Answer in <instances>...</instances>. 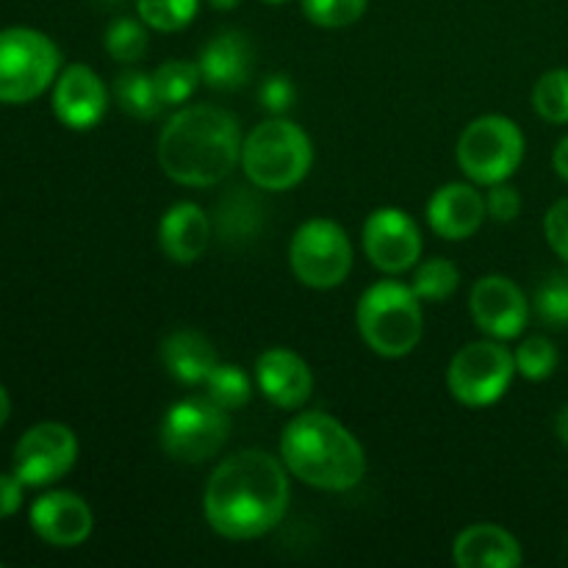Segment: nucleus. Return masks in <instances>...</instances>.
I'll return each instance as SVG.
<instances>
[{"label": "nucleus", "instance_id": "f257e3e1", "mask_svg": "<svg viewBox=\"0 0 568 568\" xmlns=\"http://www.w3.org/2000/svg\"><path fill=\"white\" fill-rule=\"evenodd\" d=\"M286 464L264 449H242L222 460L205 486V519L231 541H250L275 530L286 516Z\"/></svg>", "mask_w": 568, "mask_h": 568}, {"label": "nucleus", "instance_id": "f03ea898", "mask_svg": "<svg viewBox=\"0 0 568 568\" xmlns=\"http://www.w3.org/2000/svg\"><path fill=\"white\" fill-rule=\"evenodd\" d=\"M242 131L220 105H189L164 125L159 164L181 186H214L242 161Z\"/></svg>", "mask_w": 568, "mask_h": 568}, {"label": "nucleus", "instance_id": "7ed1b4c3", "mask_svg": "<svg viewBox=\"0 0 568 568\" xmlns=\"http://www.w3.org/2000/svg\"><path fill=\"white\" fill-rule=\"evenodd\" d=\"M281 458L297 480L322 491H349L366 471L358 438L322 410L288 422L281 438Z\"/></svg>", "mask_w": 568, "mask_h": 568}, {"label": "nucleus", "instance_id": "20e7f679", "mask_svg": "<svg viewBox=\"0 0 568 568\" xmlns=\"http://www.w3.org/2000/svg\"><path fill=\"white\" fill-rule=\"evenodd\" d=\"M314 148L292 120H266L247 133L242 144V166L250 183L264 192L292 189L308 175Z\"/></svg>", "mask_w": 568, "mask_h": 568}, {"label": "nucleus", "instance_id": "39448f33", "mask_svg": "<svg viewBox=\"0 0 568 568\" xmlns=\"http://www.w3.org/2000/svg\"><path fill=\"white\" fill-rule=\"evenodd\" d=\"M422 305L410 286L381 281L358 300V331L364 342L383 358H403L422 342Z\"/></svg>", "mask_w": 568, "mask_h": 568}, {"label": "nucleus", "instance_id": "423d86ee", "mask_svg": "<svg viewBox=\"0 0 568 568\" xmlns=\"http://www.w3.org/2000/svg\"><path fill=\"white\" fill-rule=\"evenodd\" d=\"M61 53L42 31H0V103H28L59 75Z\"/></svg>", "mask_w": 568, "mask_h": 568}, {"label": "nucleus", "instance_id": "0eeeda50", "mask_svg": "<svg viewBox=\"0 0 568 568\" xmlns=\"http://www.w3.org/2000/svg\"><path fill=\"white\" fill-rule=\"evenodd\" d=\"M525 159V133L514 120L499 114L477 116L458 139V164L483 186L503 183Z\"/></svg>", "mask_w": 568, "mask_h": 568}, {"label": "nucleus", "instance_id": "6e6552de", "mask_svg": "<svg viewBox=\"0 0 568 568\" xmlns=\"http://www.w3.org/2000/svg\"><path fill=\"white\" fill-rule=\"evenodd\" d=\"M231 436L227 410L209 397H189L172 405L161 425V447L183 464H203L225 447Z\"/></svg>", "mask_w": 568, "mask_h": 568}, {"label": "nucleus", "instance_id": "1a4fd4ad", "mask_svg": "<svg viewBox=\"0 0 568 568\" xmlns=\"http://www.w3.org/2000/svg\"><path fill=\"white\" fill-rule=\"evenodd\" d=\"M288 261L297 281L305 286L336 288L353 270V244L336 222L308 220L294 231Z\"/></svg>", "mask_w": 568, "mask_h": 568}, {"label": "nucleus", "instance_id": "9d476101", "mask_svg": "<svg viewBox=\"0 0 568 568\" xmlns=\"http://www.w3.org/2000/svg\"><path fill=\"white\" fill-rule=\"evenodd\" d=\"M516 375V358L497 342H471L458 349L447 369L449 392L469 408H486L503 399Z\"/></svg>", "mask_w": 568, "mask_h": 568}, {"label": "nucleus", "instance_id": "9b49d317", "mask_svg": "<svg viewBox=\"0 0 568 568\" xmlns=\"http://www.w3.org/2000/svg\"><path fill=\"white\" fill-rule=\"evenodd\" d=\"M78 438L59 422L31 427L14 447V475L26 486L39 488L61 480L75 466Z\"/></svg>", "mask_w": 568, "mask_h": 568}, {"label": "nucleus", "instance_id": "f8f14e48", "mask_svg": "<svg viewBox=\"0 0 568 568\" xmlns=\"http://www.w3.org/2000/svg\"><path fill=\"white\" fill-rule=\"evenodd\" d=\"M364 250L372 266L386 275H399L419 264V225L399 209H377L364 225Z\"/></svg>", "mask_w": 568, "mask_h": 568}, {"label": "nucleus", "instance_id": "ddd939ff", "mask_svg": "<svg viewBox=\"0 0 568 568\" xmlns=\"http://www.w3.org/2000/svg\"><path fill=\"white\" fill-rule=\"evenodd\" d=\"M471 316L494 338H516L527 325L530 305L525 292L505 275H486L471 288Z\"/></svg>", "mask_w": 568, "mask_h": 568}, {"label": "nucleus", "instance_id": "4468645a", "mask_svg": "<svg viewBox=\"0 0 568 568\" xmlns=\"http://www.w3.org/2000/svg\"><path fill=\"white\" fill-rule=\"evenodd\" d=\"M105 109H109V92L98 72L89 70L87 64H70L55 78L53 111L67 128L89 131L103 120Z\"/></svg>", "mask_w": 568, "mask_h": 568}, {"label": "nucleus", "instance_id": "2eb2a0df", "mask_svg": "<svg viewBox=\"0 0 568 568\" xmlns=\"http://www.w3.org/2000/svg\"><path fill=\"white\" fill-rule=\"evenodd\" d=\"M92 510L78 494L50 491L31 508V527L53 547H78L92 536Z\"/></svg>", "mask_w": 568, "mask_h": 568}, {"label": "nucleus", "instance_id": "dca6fc26", "mask_svg": "<svg viewBox=\"0 0 568 568\" xmlns=\"http://www.w3.org/2000/svg\"><path fill=\"white\" fill-rule=\"evenodd\" d=\"M255 377L272 405L297 410L308 403L314 392V375L297 353L286 347H272L255 361Z\"/></svg>", "mask_w": 568, "mask_h": 568}, {"label": "nucleus", "instance_id": "f3484780", "mask_svg": "<svg viewBox=\"0 0 568 568\" xmlns=\"http://www.w3.org/2000/svg\"><path fill=\"white\" fill-rule=\"evenodd\" d=\"M486 200L469 183H447L427 203V222L433 231L449 242H460L480 231L486 220Z\"/></svg>", "mask_w": 568, "mask_h": 568}, {"label": "nucleus", "instance_id": "a211bd4d", "mask_svg": "<svg viewBox=\"0 0 568 568\" xmlns=\"http://www.w3.org/2000/svg\"><path fill=\"white\" fill-rule=\"evenodd\" d=\"M253 44L242 31H222L211 39L200 55V75L211 89L233 92L253 75Z\"/></svg>", "mask_w": 568, "mask_h": 568}, {"label": "nucleus", "instance_id": "6ab92c4d", "mask_svg": "<svg viewBox=\"0 0 568 568\" xmlns=\"http://www.w3.org/2000/svg\"><path fill=\"white\" fill-rule=\"evenodd\" d=\"M211 220L194 203H175L159 225L161 250L175 264H194L203 258L211 242Z\"/></svg>", "mask_w": 568, "mask_h": 568}, {"label": "nucleus", "instance_id": "aec40b11", "mask_svg": "<svg viewBox=\"0 0 568 568\" xmlns=\"http://www.w3.org/2000/svg\"><path fill=\"white\" fill-rule=\"evenodd\" d=\"M453 558L460 568H516L521 547L505 527L471 525L455 538Z\"/></svg>", "mask_w": 568, "mask_h": 568}, {"label": "nucleus", "instance_id": "412c9836", "mask_svg": "<svg viewBox=\"0 0 568 568\" xmlns=\"http://www.w3.org/2000/svg\"><path fill=\"white\" fill-rule=\"evenodd\" d=\"M161 361L170 377H175L183 386H197L220 364L216 349L203 333L197 331H175L161 344Z\"/></svg>", "mask_w": 568, "mask_h": 568}, {"label": "nucleus", "instance_id": "4be33fe9", "mask_svg": "<svg viewBox=\"0 0 568 568\" xmlns=\"http://www.w3.org/2000/svg\"><path fill=\"white\" fill-rule=\"evenodd\" d=\"M266 209L255 194L247 189H231V194L216 203V216L211 225L216 227V236L231 247H242V244L253 242L258 231L264 227Z\"/></svg>", "mask_w": 568, "mask_h": 568}, {"label": "nucleus", "instance_id": "5701e85b", "mask_svg": "<svg viewBox=\"0 0 568 568\" xmlns=\"http://www.w3.org/2000/svg\"><path fill=\"white\" fill-rule=\"evenodd\" d=\"M114 98L125 114L136 116V120H155L161 109H166L161 100L159 89H155L153 75L139 70H125L116 75Z\"/></svg>", "mask_w": 568, "mask_h": 568}, {"label": "nucleus", "instance_id": "b1692460", "mask_svg": "<svg viewBox=\"0 0 568 568\" xmlns=\"http://www.w3.org/2000/svg\"><path fill=\"white\" fill-rule=\"evenodd\" d=\"M458 283H460V272L453 261L427 258L422 261L419 270H416L410 288H414L419 300H427V303H442V300L453 297Z\"/></svg>", "mask_w": 568, "mask_h": 568}, {"label": "nucleus", "instance_id": "393cba45", "mask_svg": "<svg viewBox=\"0 0 568 568\" xmlns=\"http://www.w3.org/2000/svg\"><path fill=\"white\" fill-rule=\"evenodd\" d=\"M153 81L164 105H181L197 92L203 75H200V64L194 61H166L153 72Z\"/></svg>", "mask_w": 568, "mask_h": 568}, {"label": "nucleus", "instance_id": "a878e982", "mask_svg": "<svg viewBox=\"0 0 568 568\" xmlns=\"http://www.w3.org/2000/svg\"><path fill=\"white\" fill-rule=\"evenodd\" d=\"M205 388H209L211 403H216L225 410L242 408V405H247L250 397H253L250 377L233 364H216L214 372L205 377Z\"/></svg>", "mask_w": 568, "mask_h": 568}, {"label": "nucleus", "instance_id": "bb28decb", "mask_svg": "<svg viewBox=\"0 0 568 568\" xmlns=\"http://www.w3.org/2000/svg\"><path fill=\"white\" fill-rule=\"evenodd\" d=\"M532 105L538 116H544L552 125L568 122V70L544 72L532 89Z\"/></svg>", "mask_w": 568, "mask_h": 568}, {"label": "nucleus", "instance_id": "cd10ccee", "mask_svg": "<svg viewBox=\"0 0 568 568\" xmlns=\"http://www.w3.org/2000/svg\"><path fill=\"white\" fill-rule=\"evenodd\" d=\"M200 0H136V11L144 26L155 31H181L197 14Z\"/></svg>", "mask_w": 568, "mask_h": 568}, {"label": "nucleus", "instance_id": "c85d7f7f", "mask_svg": "<svg viewBox=\"0 0 568 568\" xmlns=\"http://www.w3.org/2000/svg\"><path fill=\"white\" fill-rule=\"evenodd\" d=\"M105 50L111 59L122 61V64H133L148 53V31L142 22L131 20V17H120L105 31Z\"/></svg>", "mask_w": 568, "mask_h": 568}, {"label": "nucleus", "instance_id": "c756f323", "mask_svg": "<svg viewBox=\"0 0 568 568\" xmlns=\"http://www.w3.org/2000/svg\"><path fill=\"white\" fill-rule=\"evenodd\" d=\"M516 372L527 381H547L558 369V349L549 338L530 336L516 349Z\"/></svg>", "mask_w": 568, "mask_h": 568}, {"label": "nucleus", "instance_id": "7c9ffc66", "mask_svg": "<svg viewBox=\"0 0 568 568\" xmlns=\"http://www.w3.org/2000/svg\"><path fill=\"white\" fill-rule=\"evenodd\" d=\"M536 314L547 327L568 325V272H555L538 286Z\"/></svg>", "mask_w": 568, "mask_h": 568}, {"label": "nucleus", "instance_id": "2f4dec72", "mask_svg": "<svg viewBox=\"0 0 568 568\" xmlns=\"http://www.w3.org/2000/svg\"><path fill=\"white\" fill-rule=\"evenodd\" d=\"M369 0H303V11L322 28H347L364 17Z\"/></svg>", "mask_w": 568, "mask_h": 568}, {"label": "nucleus", "instance_id": "473e14b6", "mask_svg": "<svg viewBox=\"0 0 568 568\" xmlns=\"http://www.w3.org/2000/svg\"><path fill=\"white\" fill-rule=\"evenodd\" d=\"M258 98L266 111H272V114H283V111H288L294 105L297 92H294V83L288 75H270L264 83H261Z\"/></svg>", "mask_w": 568, "mask_h": 568}, {"label": "nucleus", "instance_id": "72a5a7b5", "mask_svg": "<svg viewBox=\"0 0 568 568\" xmlns=\"http://www.w3.org/2000/svg\"><path fill=\"white\" fill-rule=\"evenodd\" d=\"M544 233H547L549 247H552L555 253H558L568 264V197L558 200V203L547 211Z\"/></svg>", "mask_w": 568, "mask_h": 568}, {"label": "nucleus", "instance_id": "f704fd0d", "mask_svg": "<svg viewBox=\"0 0 568 568\" xmlns=\"http://www.w3.org/2000/svg\"><path fill=\"white\" fill-rule=\"evenodd\" d=\"M488 214L494 216L497 222H514L521 211V197L514 186L508 183H494L491 192H488Z\"/></svg>", "mask_w": 568, "mask_h": 568}, {"label": "nucleus", "instance_id": "c9c22d12", "mask_svg": "<svg viewBox=\"0 0 568 568\" xmlns=\"http://www.w3.org/2000/svg\"><path fill=\"white\" fill-rule=\"evenodd\" d=\"M22 488L26 483L11 471V475H0V519H9L20 510L22 505Z\"/></svg>", "mask_w": 568, "mask_h": 568}, {"label": "nucleus", "instance_id": "e433bc0d", "mask_svg": "<svg viewBox=\"0 0 568 568\" xmlns=\"http://www.w3.org/2000/svg\"><path fill=\"white\" fill-rule=\"evenodd\" d=\"M552 164H555V172H558V175L568 183V136L558 144V148H555Z\"/></svg>", "mask_w": 568, "mask_h": 568}, {"label": "nucleus", "instance_id": "4c0bfd02", "mask_svg": "<svg viewBox=\"0 0 568 568\" xmlns=\"http://www.w3.org/2000/svg\"><path fill=\"white\" fill-rule=\"evenodd\" d=\"M555 430H558L560 442H564L566 447H568V405H564V408H560L558 422H555Z\"/></svg>", "mask_w": 568, "mask_h": 568}, {"label": "nucleus", "instance_id": "58836bf2", "mask_svg": "<svg viewBox=\"0 0 568 568\" xmlns=\"http://www.w3.org/2000/svg\"><path fill=\"white\" fill-rule=\"evenodd\" d=\"M9 414H11V399H9V394H6V388L0 386V427L6 425Z\"/></svg>", "mask_w": 568, "mask_h": 568}, {"label": "nucleus", "instance_id": "ea45409f", "mask_svg": "<svg viewBox=\"0 0 568 568\" xmlns=\"http://www.w3.org/2000/svg\"><path fill=\"white\" fill-rule=\"evenodd\" d=\"M211 6H214V9H236L239 3H242V0H209Z\"/></svg>", "mask_w": 568, "mask_h": 568}, {"label": "nucleus", "instance_id": "a19ab883", "mask_svg": "<svg viewBox=\"0 0 568 568\" xmlns=\"http://www.w3.org/2000/svg\"><path fill=\"white\" fill-rule=\"evenodd\" d=\"M266 3H286V0H266Z\"/></svg>", "mask_w": 568, "mask_h": 568}, {"label": "nucleus", "instance_id": "79ce46f5", "mask_svg": "<svg viewBox=\"0 0 568 568\" xmlns=\"http://www.w3.org/2000/svg\"><path fill=\"white\" fill-rule=\"evenodd\" d=\"M105 3H111V6H114V3H122V0H105Z\"/></svg>", "mask_w": 568, "mask_h": 568}]
</instances>
